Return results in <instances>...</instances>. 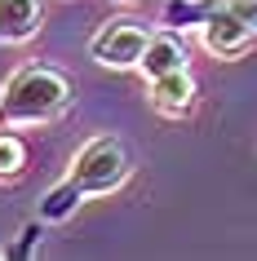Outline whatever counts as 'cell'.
I'll return each mask as SVG.
<instances>
[{
	"mask_svg": "<svg viewBox=\"0 0 257 261\" xmlns=\"http://www.w3.org/2000/svg\"><path fill=\"white\" fill-rule=\"evenodd\" d=\"M22 173H27V142L9 128H0V181H14Z\"/></svg>",
	"mask_w": 257,
	"mask_h": 261,
	"instance_id": "9c48e42d",
	"label": "cell"
},
{
	"mask_svg": "<svg viewBox=\"0 0 257 261\" xmlns=\"http://www.w3.org/2000/svg\"><path fill=\"white\" fill-rule=\"evenodd\" d=\"M36 244H40V221H27L0 252V261H36Z\"/></svg>",
	"mask_w": 257,
	"mask_h": 261,
	"instance_id": "30bf717a",
	"label": "cell"
},
{
	"mask_svg": "<svg viewBox=\"0 0 257 261\" xmlns=\"http://www.w3.org/2000/svg\"><path fill=\"white\" fill-rule=\"evenodd\" d=\"M186 40L177 36V31H169V27H160L155 36H151V44H147V54H142V75L147 80H160V75H173V71H186Z\"/></svg>",
	"mask_w": 257,
	"mask_h": 261,
	"instance_id": "5b68a950",
	"label": "cell"
},
{
	"mask_svg": "<svg viewBox=\"0 0 257 261\" xmlns=\"http://www.w3.org/2000/svg\"><path fill=\"white\" fill-rule=\"evenodd\" d=\"M213 9H217V0H169V5H164V27L177 31V36L191 31V27L200 31L204 22L213 18Z\"/></svg>",
	"mask_w": 257,
	"mask_h": 261,
	"instance_id": "ba28073f",
	"label": "cell"
},
{
	"mask_svg": "<svg viewBox=\"0 0 257 261\" xmlns=\"http://www.w3.org/2000/svg\"><path fill=\"white\" fill-rule=\"evenodd\" d=\"M200 40H204V49H208L213 58H226V62H235V58H244L248 49H253L257 31H253V27H244L235 14H226V9H222V0H217L213 18L200 27Z\"/></svg>",
	"mask_w": 257,
	"mask_h": 261,
	"instance_id": "277c9868",
	"label": "cell"
},
{
	"mask_svg": "<svg viewBox=\"0 0 257 261\" xmlns=\"http://www.w3.org/2000/svg\"><path fill=\"white\" fill-rule=\"evenodd\" d=\"M115 5H133V0H115Z\"/></svg>",
	"mask_w": 257,
	"mask_h": 261,
	"instance_id": "7c38bea8",
	"label": "cell"
},
{
	"mask_svg": "<svg viewBox=\"0 0 257 261\" xmlns=\"http://www.w3.org/2000/svg\"><path fill=\"white\" fill-rule=\"evenodd\" d=\"M151 107L169 115V120H182L195 111V75L191 71H173V75H160L151 80Z\"/></svg>",
	"mask_w": 257,
	"mask_h": 261,
	"instance_id": "8992f818",
	"label": "cell"
},
{
	"mask_svg": "<svg viewBox=\"0 0 257 261\" xmlns=\"http://www.w3.org/2000/svg\"><path fill=\"white\" fill-rule=\"evenodd\" d=\"M222 9H226V14H235L244 27L257 31V0H222Z\"/></svg>",
	"mask_w": 257,
	"mask_h": 261,
	"instance_id": "8fae6325",
	"label": "cell"
},
{
	"mask_svg": "<svg viewBox=\"0 0 257 261\" xmlns=\"http://www.w3.org/2000/svg\"><path fill=\"white\" fill-rule=\"evenodd\" d=\"M71 102H76V84L67 71H58L54 62H27L0 89V128L49 124L58 115H67Z\"/></svg>",
	"mask_w": 257,
	"mask_h": 261,
	"instance_id": "7a4b0ae2",
	"label": "cell"
},
{
	"mask_svg": "<svg viewBox=\"0 0 257 261\" xmlns=\"http://www.w3.org/2000/svg\"><path fill=\"white\" fill-rule=\"evenodd\" d=\"M151 36L155 31L147 22H137V18H111V22H102L94 31L89 58L98 67H111V71H133V67H142V54H147Z\"/></svg>",
	"mask_w": 257,
	"mask_h": 261,
	"instance_id": "3957f363",
	"label": "cell"
},
{
	"mask_svg": "<svg viewBox=\"0 0 257 261\" xmlns=\"http://www.w3.org/2000/svg\"><path fill=\"white\" fill-rule=\"evenodd\" d=\"M133 173V160H129V146H124L115 133H98L94 142H84L80 155L71 160L67 177L58 181L54 191L40 199V221H67L76 208L89 199V195H111L120 191Z\"/></svg>",
	"mask_w": 257,
	"mask_h": 261,
	"instance_id": "6da1fadb",
	"label": "cell"
},
{
	"mask_svg": "<svg viewBox=\"0 0 257 261\" xmlns=\"http://www.w3.org/2000/svg\"><path fill=\"white\" fill-rule=\"evenodd\" d=\"M44 22V0H0V44H27Z\"/></svg>",
	"mask_w": 257,
	"mask_h": 261,
	"instance_id": "52a82bcc",
	"label": "cell"
}]
</instances>
